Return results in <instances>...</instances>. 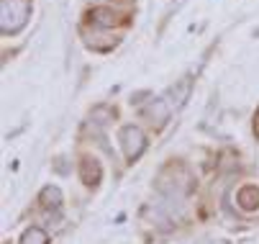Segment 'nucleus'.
Instances as JSON below:
<instances>
[{
  "instance_id": "10",
  "label": "nucleus",
  "mask_w": 259,
  "mask_h": 244,
  "mask_svg": "<svg viewBox=\"0 0 259 244\" xmlns=\"http://www.w3.org/2000/svg\"><path fill=\"white\" fill-rule=\"evenodd\" d=\"M256 131H259V111H256Z\"/></svg>"
},
{
  "instance_id": "1",
  "label": "nucleus",
  "mask_w": 259,
  "mask_h": 244,
  "mask_svg": "<svg viewBox=\"0 0 259 244\" xmlns=\"http://www.w3.org/2000/svg\"><path fill=\"white\" fill-rule=\"evenodd\" d=\"M31 18V0H3L0 3V31L11 36L18 33Z\"/></svg>"
},
{
  "instance_id": "9",
  "label": "nucleus",
  "mask_w": 259,
  "mask_h": 244,
  "mask_svg": "<svg viewBox=\"0 0 259 244\" xmlns=\"http://www.w3.org/2000/svg\"><path fill=\"white\" fill-rule=\"evenodd\" d=\"M113 108H108V106H100V108H95L93 111V118H103V124H108V121H113Z\"/></svg>"
},
{
  "instance_id": "4",
  "label": "nucleus",
  "mask_w": 259,
  "mask_h": 244,
  "mask_svg": "<svg viewBox=\"0 0 259 244\" xmlns=\"http://www.w3.org/2000/svg\"><path fill=\"white\" fill-rule=\"evenodd\" d=\"M80 180H82L88 188H93V185L100 183V165H98V159L85 157V159L80 162Z\"/></svg>"
},
{
  "instance_id": "7",
  "label": "nucleus",
  "mask_w": 259,
  "mask_h": 244,
  "mask_svg": "<svg viewBox=\"0 0 259 244\" xmlns=\"http://www.w3.org/2000/svg\"><path fill=\"white\" fill-rule=\"evenodd\" d=\"M239 203L241 208H246V211H254V208L259 206V188L256 185H246L239 190Z\"/></svg>"
},
{
  "instance_id": "2",
  "label": "nucleus",
  "mask_w": 259,
  "mask_h": 244,
  "mask_svg": "<svg viewBox=\"0 0 259 244\" xmlns=\"http://www.w3.org/2000/svg\"><path fill=\"white\" fill-rule=\"evenodd\" d=\"M118 139H121V149H123V154H126L128 162H136V159L144 154V149H146V136H144V131L136 129V126H131V124L121 129Z\"/></svg>"
},
{
  "instance_id": "6",
  "label": "nucleus",
  "mask_w": 259,
  "mask_h": 244,
  "mask_svg": "<svg viewBox=\"0 0 259 244\" xmlns=\"http://www.w3.org/2000/svg\"><path fill=\"white\" fill-rule=\"evenodd\" d=\"M39 203L44 208H59L62 206V190L57 185H47L41 193H39Z\"/></svg>"
},
{
  "instance_id": "5",
  "label": "nucleus",
  "mask_w": 259,
  "mask_h": 244,
  "mask_svg": "<svg viewBox=\"0 0 259 244\" xmlns=\"http://www.w3.org/2000/svg\"><path fill=\"white\" fill-rule=\"evenodd\" d=\"M90 21H93L95 26L108 28V26H116V23H118V13L110 11V8H95V11H90Z\"/></svg>"
},
{
  "instance_id": "8",
  "label": "nucleus",
  "mask_w": 259,
  "mask_h": 244,
  "mask_svg": "<svg viewBox=\"0 0 259 244\" xmlns=\"http://www.w3.org/2000/svg\"><path fill=\"white\" fill-rule=\"evenodd\" d=\"M21 244H49V234L41 226H28L21 234Z\"/></svg>"
},
{
  "instance_id": "3",
  "label": "nucleus",
  "mask_w": 259,
  "mask_h": 244,
  "mask_svg": "<svg viewBox=\"0 0 259 244\" xmlns=\"http://www.w3.org/2000/svg\"><path fill=\"white\" fill-rule=\"evenodd\" d=\"M141 116H144L146 121H149L152 126L162 129V126L169 121V106H167L164 100H159V98H157V100H152V103H149V106H144Z\"/></svg>"
}]
</instances>
